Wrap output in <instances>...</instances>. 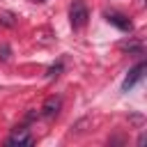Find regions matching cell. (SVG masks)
Returning a JSON list of instances; mask_svg holds the SVG:
<instances>
[{"label": "cell", "mask_w": 147, "mask_h": 147, "mask_svg": "<svg viewBox=\"0 0 147 147\" xmlns=\"http://www.w3.org/2000/svg\"><path fill=\"white\" fill-rule=\"evenodd\" d=\"M87 18H90V11H87L85 2L83 0H74L71 7H69V21H71V25L78 30V28H83L87 23Z\"/></svg>", "instance_id": "6da1fadb"}, {"label": "cell", "mask_w": 147, "mask_h": 147, "mask_svg": "<svg viewBox=\"0 0 147 147\" xmlns=\"http://www.w3.org/2000/svg\"><path fill=\"white\" fill-rule=\"evenodd\" d=\"M145 69H147V64H145V62L136 64V67L126 74V78H124V83H122V92H129V90H131V87H133V85L145 76Z\"/></svg>", "instance_id": "7a4b0ae2"}, {"label": "cell", "mask_w": 147, "mask_h": 147, "mask_svg": "<svg viewBox=\"0 0 147 147\" xmlns=\"http://www.w3.org/2000/svg\"><path fill=\"white\" fill-rule=\"evenodd\" d=\"M60 108H62V99H60V96H48V99L44 101V106H41V115H44L46 119H53V117L60 113Z\"/></svg>", "instance_id": "3957f363"}, {"label": "cell", "mask_w": 147, "mask_h": 147, "mask_svg": "<svg viewBox=\"0 0 147 147\" xmlns=\"http://www.w3.org/2000/svg\"><path fill=\"white\" fill-rule=\"evenodd\" d=\"M7 145H9V147H16V145H32L30 131H28V129H16V131L7 138Z\"/></svg>", "instance_id": "277c9868"}, {"label": "cell", "mask_w": 147, "mask_h": 147, "mask_svg": "<svg viewBox=\"0 0 147 147\" xmlns=\"http://www.w3.org/2000/svg\"><path fill=\"white\" fill-rule=\"evenodd\" d=\"M106 21L110 23V25H115V28H119V30H124V32H129L131 28H133V23L124 16V14H106Z\"/></svg>", "instance_id": "5b68a950"}, {"label": "cell", "mask_w": 147, "mask_h": 147, "mask_svg": "<svg viewBox=\"0 0 147 147\" xmlns=\"http://www.w3.org/2000/svg\"><path fill=\"white\" fill-rule=\"evenodd\" d=\"M0 23L7 25V28H14L16 25V16L11 11H0Z\"/></svg>", "instance_id": "8992f818"}, {"label": "cell", "mask_w": 147, "mask_h": 147, "mask_svg": "<svg viewBox=\"0 0 147 147\" xmlns=\"http://www.w3.org/2000/svg\"><path fill=\"white\" fill-rule=\"evenodd\" d=\"M9 53H11V51H9V46H7V44H2V46H0V57H2V60H9Z\"/></svg>", "instance_id": "52a82bcc"}, {"label": "cell", "mask_w": 147, "mask_h": 147, "mask_svg": "<svg viewBox=\"0 0 147 147\" xmlns=\"http://www.w3.org/2000/svg\"><path fill=\"white\" fill-rule=\"evenodd\" d=\"M60 69H62V64H57V67H51V69H48V78H55V76L60 74Z\"/></svg>", "instance_id": "ba28073f"}]
</instances>
